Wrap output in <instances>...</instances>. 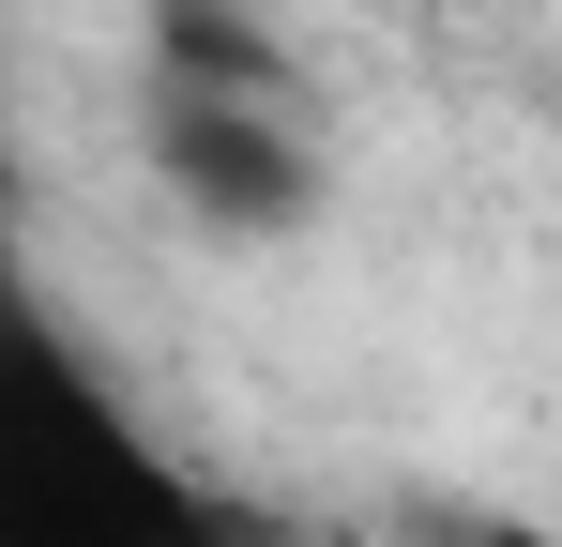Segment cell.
<instances>
[{"label":"cell","mask_w":562,"mask_h":547,"mask_svg":"<svg viewBox=\"0 0 562 547\" xmlns=\"http://www.w3.org/2000/svg\"><path fill=\"white\" fill-rule=\"evenodd\" d=\"M0 547H274L228 487H198L61 320H31V380L0 411Z\"/></svg>","instance_id":"1"},{"label":"cell","mask_w":562,"mask_h":547,"mask_svg":"<svg viewBox=\"0 0 562 547\" xmlns=\"http://www.w3.org/2000/svg\"><path fill=\"white\" fill-rule=\"evenodd\" d=\"M137 168L198 244L274 259L335 213V153L304 91H213V77H137Z\"/></svg>","instance_id":"2"},{"label":"cell","mask_w":562,"mask_h":547,"mask_svg":"<svg viewBox=\"0 0 562 547\" xmlns=\"http://www.w3.org/2000/svg\"><path fill=\"white\" fill-rule=\"evenodd\" d=\"M137 77H213V91H304L289 77V46L244 15V0H153V31H137Z\"/></svg>","instance_id":"3"},{"label":"cell","mask_w":562,"mask_h":547,"mask_svg":"<svg viewBox=\"0 0 562 547\" xmlns=\"http://www.w3.org/2000/svg\"><path fill=\"white\" fill-rule=\"evenodd\" d=\"M426 547H562V533L502 517V502H426Z\"/></svg>","instance_id":"4"}]
</instances>
